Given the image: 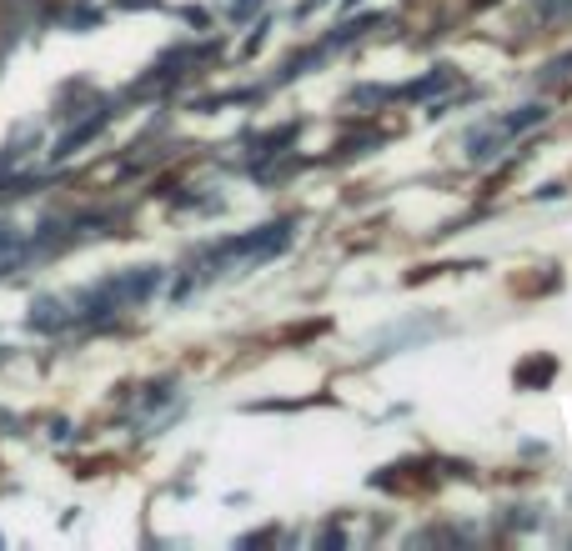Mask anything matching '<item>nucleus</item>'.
Here are the masks:
<instances>
[{
    "mask_svg": "<svg viewBox=\"0 0 572 551\" xmlns=\"http://www.w3.org/2000/svg\"><path fill=\"white\" fill-rule=\"evenodd\" d=\"M31 326H41V331H56V326H66V311H61V301H56V296L36 301V306H31Z\"/></svg>",
    "mask_w": 572,
    "mask_h": 551,
    "instance_id": "1",
    "label": "nucleus"
},
{
    "mask_svg": "<svg viewBox=\"0 0 572 551\" xmlns=\"http://www.w3.org/2000/svg\"><path fill=\"white\" fill-rule=\"evenodd\" d=\"M16 261H21V236H16V226L0 221V271L16 266Z\"/></svg>",
    "mask_w": 572,
    "mask_h": 551,
    "instance_id": "2",
    "label": "nucleus"
}]
</instances>
